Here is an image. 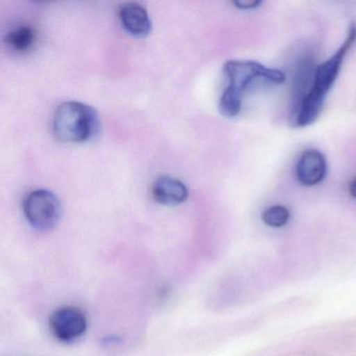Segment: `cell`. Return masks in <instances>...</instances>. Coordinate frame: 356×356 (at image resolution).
<instances>
[{
  "label": "cell",
  "mask_w": 356,
  "mask_h": 356,
  "mask_svg": "<svg viewBox=\"0 0 356 356\" xmlns=\"http://www.w3.org/2000/svg\"><path fill=\"white\" fill-rule=\"evenodd\" d=\"M356 43V24L349 26L347 37L332 57L316 66L312 90L293 110L291 120L297 128H303L316 122L324 106L325 99L339 78L346 55Z\"/></svg>",
  "instance_id": "1"
},
{
  "label": "cell",
  "mask_w": 356,
  "mask_h": 356,
  "mask_svg": "<svg viewBox=\"0 0 356 356\" xmlns=\"http://www.w3.org/2000/svg\"><path fill=\"white\" fill-rule=\"evenodd\" d=\"M229 85L220 99V112L226 118H235L241 113L243 93L259 81L270 84H282L285 74L272 70L255 61L231 60L224 66Z\"/></svg>",
  "instance_id": "2"
},
{
  "label": "cell",
  "mask_w": 356,
  "mask_h": 356,
  "mask_svg": "<svg viewBox=\"0 0 356 356\" xmlns=\"http://www.w3.org/2000/svg\"><path fill=\"white\" fill-rule=\"evenodd\" d=\"M56 137L64 143H84L99 129V116L90 106L81 102H64L54 114Z\"/></svg>",
  "instance_id": "3"
},
{
  "label": "cell",
  "mask_w": 356,
  "mask_h": 356,
  "mask_svg": "<svg viewBox=\"0 0 356 356\" xmlns=\"http://www.w3.org/2000/svg\"><path fill=\"white\" fill-rule=\"evenodd\" d=\"M24 212L33 228L47 231L59 222L62 206L55 193L47 189H36L24 197Z\"/></svg>",
  "instance_id": "4"
},
{
  "label": "cell",
  "mask_w": 356,
  "mask_h": 356,
  "mask_svg": "<svg viewBox=\"0 0 356 356\" xmlns=\"http://www.w3.org/2000/svg\"><path fill=\"white\" fill-rule=\"evenodd\" d=\"M88 320L81 308L63 306L49 318V329L54 337L62 343H74L86 332Z\"/></svg>",
  "instance_id": "5"
},
{
  "label": "cell",
  "mask_w": 356,
  "mask_h": 356,
  "mask_svg": "<svg viewBox=\"0 0 356 356\" xmlns=\"http://www.w3.org/2000/svg\"><path fill=\"white\" fill-rule=\"evenodd\" d=\"M326 172V159L318 149L304 151L296 165L298 181L304 186L312 187L320 184L324 180Z\"/></svg>",
  "instance_id": "6"
},
{
  "label": "cell",
  "mask_w": 356,
  "mask_h": 356,
  "mask_svg": "<svg viewBox=\"0 0 356 356\" xmlns=\"http://www.w3.org/2000/svg\"><path fill=\"white\" fill-rule=\"evenodd\" d=\"M151 191L155 201L162 205H180L188 197L186 185L179 179L166 175L155 179Z\"/></svg>",
  "instance_id": "7"
},
{
  "label": "cell",
  "mask_w": 356,
  "mask_h": 356,
  "mask_svg": "<svg viewBox=\"0 0 356 356\" xmlns=\"http://www.w3.org/2000/svg\"><path fill=\"white\" fill-rule=\"evenodd\" d=\"M120 22L127 32L135 37H145L152 31L147 9L138 3H124L118 8Z\"/></svg>",
  "instance_id": "8"
},
{
  "label": "cell",
  "mask_w": 356,
  "mask_h": 356,
  "mask_svg": "<svg viewBox=\"0 0 356 356\" xmlns=\"http://www.w3.org/2000/svg\"><path fill=\"white\" fill-rule=\"evenodd\" d=\"M36 40V32L32 26L22 24L12 29L6 35V43L10 49L18 53L29 51Z\"/></svg>",
  "instance_id": "9"
},
{
  "label": "cell",
  "mask_w": 356,
  "mask_h": 356,
  "mask_svg": "<svg viewBox=\"0 0 356 356\" xmlns=\"http://www.w3.org/2000/svg\"><path fill=\"white\" fill-rule=\"evenodd\" d=\"M291 218L289 210L284 206L275 205L264 210L262 220L273 228H280L287 224Z\"/></svg>",
  "instance_id": "10"
},
{
  "label": "cell",
  "mask_w": 356,
  "mask_h": 356,
  "mask_svg": "<svg viewBox=\"0 0 356 356\" xmlns=\"http://www.w3.org/2000/svg\"><path fill=\"white\" fill-rule=\"evenodd\" d=\"M261 3V1H259V0H250V1L238 0V1H234L233 5L241 10H254L257 9Z\"/></svg>",
  "instance_id": "11"
},
{
  "label": "cell",
  "mask_w": 356,
  "mask_h": 356,
  "mask_svg": "<svg viewBox=\"0 0 356 356\" xmlns=\"http://www.w3.org/2000/svg\"><path fill=\"white\" fill-rule=\"evenodd\" d=\"M349 191L350 195H351L354 199H356V178L350 183Z\"/></svg>",
  "instance_id": "12"
}]
</instances>
